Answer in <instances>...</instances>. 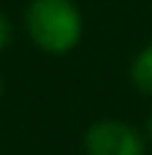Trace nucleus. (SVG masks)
Instances as JSON below:
<instances>
[{"instance_id":"obj_1","label":"nucleus","mask_w":152,"mask_h":155,"mask_svg":"<svg viewBox=\"0 0 152 155\" xmlns=\"http://www.w3.org/2000/svg\"><path fill=\"white\" fill-rule=\"evenodd\" d=\"M27 33L44 52L65 54L82 38V14L71 0H33L27 8Z\"/></svg>"},{"instance_id":"obj_2","label":"nucleus","mask_w":152,"mask_h":155,"mask_svg":"<svg viewBox=\"0 0 152 155\" xmlns=\"http://www.w3.org/2000/svg\"><path fill=\"white\" fill-rule=\"evenodd\" d=\"M84 150L87 155H144V139L125 123L103 120L87 128Z\"/></svg>"},{"instance_id":"obj_3","label":"nucleus","mask_w":152,"mask_h":155,"mask_svg":"<svg viewBox=\"0 0 152 155\" xmlns=\"http://www.w3.org/2000/svg\"><path fill=\"white\" fill-rule=\"evenodd\" d=\"M131 79H133V84H136L141 93H150L152 95V46H147V49L133 60Z\"/></svg>"},{"instance_id":"obj_4","label":"nucleus","mask_w":152,"mask_h":155,"mask_svg":"<svg viewBox=\"0 0 152 155\" xmlns=\"http://www.w3.org/2000/svg\"><path fill=\"white\" fill-rule=\"evenodd\" d=\"M8 38H11V25H8V19L0 14V49L8 44Z\"/></svg>"},{"instance_id":"obj_5","label":"nucleus","mask_w":152,"mask_h":155,"mask_svg":"<svg viewBox=\"0 0 152 155\" xmlns=\"http://www.w3.org/2000/svg\"><path fill=\"white\" fill-rule=\"evenodd\" d=\"M147 128H150V134H152V117H150V123H147Z\"/></svg>"}]
</instances>
